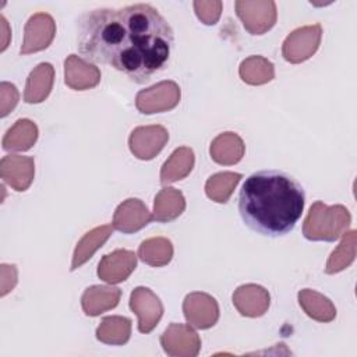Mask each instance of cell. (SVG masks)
<instances>
[{"label": "cell", "instance_id": "cell-3", "mask_svg": "<svg viewBox=\"0 0 357 357\" xmlns=\"http://www.w3.org/2000/svg\"><path fill=\"white\" fill-rule=\"evenodd\" d=\"M28 29L31 31H35L36 35L31 39H25L24 42V46L21 49V53H29V52H36V50H40V49H45L49 46L50 40L45 39L43 36H40V32H49V31H54V22L52 20L50 15L47 14H43V13H39V14H35L29 18L26 26Z\"/></svg>", "mask_w": 357, "mask_h": 357}, {"label": "cell", "instance_id": "cell-4", "mask_svg": "<svg viewBox=\"0 0 357 357\" xmlns=\"http://www.w3.org/2000/svg\"><path fill=\"white\" fill-rule=\"evenodd\" d=\"M110 226H102L98 227L89 233H86V236L79 241V244L75 248L74 252V258H73V265H71V271L77 269L79 265H82L88 258H91V255L93 254V251L103 244L107 237L110 236Z\"/></svg>", "mask_w": 357, "mask_h": 357}, {"label": "cell", "instance_id": "cell-2", "mask_svg": "<svg viewBox=\"0 0 357 357\" xmlns=\"http://www.w3.org/2000/svg\"><path fill=\"white\" fill-rule=\"evenodd\" d=\"M305 204L301 184L276 169L250 174L238 192V213L247 227L266 237L289 234L300 220Z\"/></svg>", "mask_w": 357, "mask_h": 357}, {"label": "cell", "instance_id": "cell-1", "mask_svg": "<svg viewBox=\"0 0 357 357\" xmlns=\"http://www.w3.org/2000/svg\"><path fill=\"white\" fill-rule=\"evenodd\" d=\"M174 33L151 4L85 11L77 22V47L91 63L107 64L145 84L170 59Z\"/></svg>", "mask_w": 357, "mask_h": 357}, {"label": "cell", "instance_id": "cell-5", "mask_svg": "<svg viewBox=\"0 0 357 357\" xmlns=\"http://www.w3.org/2000/svg\"><path fill=\"white\" fill-rule=\"evenodd\" d=\"M234 6H236L237 15L241 18L244 26L254 35H255V31H257V18H261V21L268 28H271L275 24L276 4L273 1H269L268 7L262 13H254L251 6H250V1H236Z\"/></svg>", "mask_w": 357, "mask_h": 357}, {"label": "cell", "instance_id": "cell-6", "mask_svg": "<svg viewBox=\"0 0 357 357\" xmlns=\"http://www.w3.org/2000/svg\"><path fill=\"white\" fill-rule=\"evenodd\" d=\"M240 178H241V174H238V173H219V174H215V176L209 177V180L205 185L206 195L213 199V197L216 195L219 188H222L225 185L234 187L240 181Z\"/></svg>", "mask_w": 357, "mask_h": 357}]
</instances>
